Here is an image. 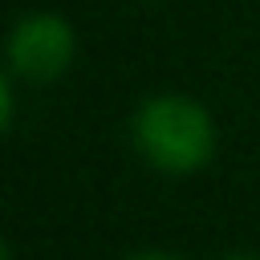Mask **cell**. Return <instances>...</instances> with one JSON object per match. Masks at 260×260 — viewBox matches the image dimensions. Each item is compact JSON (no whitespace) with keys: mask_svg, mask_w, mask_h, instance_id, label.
Wrapping results in <instances>:
<instances>
[{"mask_svg":"<svg viewBox=\"0 0 260 260\" xmlns=\"http://www.w3.org/2000/svg\"><path fill=\"white\" fill-rule=\"evenodd\" d=\"M134 142L146 154V162H154L158 171L187 175V171H199L211 158L215 130H211V118L199 102L167 93V98H150L138 110Z\"/></svg>","mask_w":260,"mask_h":260,"instance_id":"6da1fadb","label":"cell"},{"mask_svg":"<svg viewBox=\"0 0 260 260\" xmlns=\"http://www.w3.org/2000/svg\"><path fill=\"white\" fill-rule=\"evenodd\" d=\"M73 57V28L53 12L24 16L8 37V61L28 81H53Z\"/></svg>","mask_w":260,"mask_h":260,"instance_id":"7a4b0ae2","label":"cell"},{"mask_svg":"<svg viewBox=\"0 0 260 260\" xmlns=\"http://www.w3.org/2000/svg\"><path fill=\"white\" fill-rule=\"evenodd\" d=\"M130 260H179V256H167V252H142V256H130Z\"/></svg>","mask_w":260,"mask_h":260,"instance_id":"3957f363","label":"cell"},{"mask_svg":"<svg viewBox=\"0 0 260 260\" xmlns=\"http://www.w3.org/2000/svg\"><path fill=\"white\" fill-rule=\"evenodd\" d=\"M228 260H260V256H228Z\"/></svg>","mask_w":260,"mask_h":260,"instance_id":"277c9868","label":"cell"}]
</instances>
